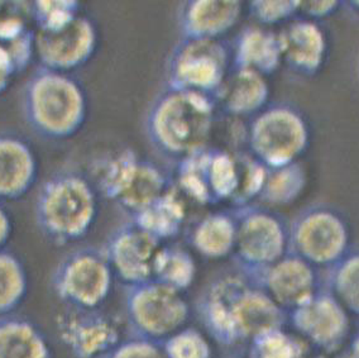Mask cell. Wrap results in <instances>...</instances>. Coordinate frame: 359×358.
Here are the masks:
<instances>
[{"label":"cell","instance_id":"obj_18","mask_svg":"<svg viewBox=\"0 0 359 358\" xmlns=\"http://www.w3.org/2000/svg\"><path fill=\"white\" fill-rule=\"evenodd\" d=\"M244 4L237 0H190L177 14L181 39H222L242 17Z\"/></svg>","mask_w":359,"mask_h":358},{"label":"cell","instance_id":"obj_13","mask_svg":"<svg viewBox=\"0 0 359 358\" xmlns=\"http://www.w3.org/2000/svg\"><path fill=\"white\" fill-rule=\"evenodd\" d=\"M162 244L128 220L110 234L103 251L116 280L130 288L154 280V263Z\"/></svg>","mask_w":359,"mask_h":358},{"label":"cell","instance_id":"obj_23","mask_svg":"<svg viewBox=\"0 0 359 358\" xmlns=\"http://www.w3.org/2000/svg\"><path fill=\"white\" fill-rule=\"evenodd\" d=\"M0 358H53V352L34 321L11 314L0 317Z\"/></svg>","mask_w":359,"mask_h":358},{"label":"cell","instance_id":"obj_20","mask_svg":"<svg viewBox=\"0 0 359 358\" xmlns=\"http://www.w3.org/2000/svg\"><path fill=\"white\" fill-rule=\"evenodd\" d=\"M271 88L267 77L250 70L231 69L217 104L224 114L231 118H252L269 105Z\"/></svg>","mask_w":359,"mask_h":358},{"label":"cell","instance_id":"obj_34","mask_svg":"<svg viewBox=\"0 0 359 358\" xmlns=\"http://www.w3.org/2000/svg\"><path fill=\"white\" fill-rule=\"evenodd\" d=\"M104 358H166L160 343L135 337L122 340Z\"/></svg>","mask_w":359,"mask_h":358},{"label":"cell","instance_id":"obj_4","mask_svg":"<svg viewBox=\"0 0 359 358\" xmlns=\"http://www.w3.org/2000/svg\"><path fill=\"white\" fill-rule=\"evenodd\" d=\"M200 312L212 338L225 345L278 329L281 320L275 301L233 276L212 284L203 298Z\"/></svg>","mask_w":359,"mask_h":358},{"label":"cell","instance_id":"obj_35","mask_svg":"<svg viewBox=\"0 0 359 358\" xmlns=\"http://www.w3.org/2000/svg\"><path fill=\"white\" fill-rule=\"evenodd\" d=\"M337 286L346 300L359 307V255L348 258L340 266L337 274Z\"/></svg>","mask_w":359,"mask_h":358},{"label":"cell","instance_id":"obj_2","mask_svg":"<svg viewBox=\"0 0 359 358\" xmlns=\"http://www.w3.org/2000/svg\"><path fill=\"white\" fill-rule=\"evenodd\" d=\"M217 110L215 98L166 88L148 109V141L163 157L182 160L209 146Z\"/></svg>","mask_w":359,"mask_h":358},{"label":"cell","instance_id":"obj_7","mask_svg":"<svg viewBox=\"0 0 359 358\" xmlns=\"http://www.w3.org/2000/svg\"><path fill=\"white\" fill-rule=\"evenodd\" d=\"M231 67V45L223 39H180L167 60L166 88L217 100Z\"/></svg>","mask_w":359,"mask_h":358},{"label":"cell","instance_id":"obj_39","mask_svg":"<svg viewBox=\"0 0 359 358\" xmlns=\"http://www.w3.org/2000/svg\"><path fill=\"white\" fill-rule=\"evenodd\" d=\"M13 236V219L11 213L0 200V250H4Z\"/></svg>","mask_w":359,"mask_h":358},{"label":"cell","instance_id":"obj_12","mask_svg":"<svg viewBox=\"0 0 359 358\" xmlns=\"http://www.w3.org/2000/svg\"><path fill=\"white\" fill-rule=\"evenodd\" d=\"M346 223L327 206L309 208L290 230L294 253L310 265H325L338 260L346 248Z\"/></svg>","mask_w":359,"mask_h":358},{"label":"cell","instance_id":"obj_32","mask_svg":"<svg viewBox=\"0 0 359 358\" xmlns=\"http://www.w3.org/2000/svg\"><path fill=\"white\" fill-rule=\"evenodd\" d=\"M248 12L258 26L269 28L296 18L299 1H250Z\"/></svg>","mask_w":359,"mask_h":358},{"label":"cell","instance_id":"obj_9","mask_svg":"<svg viewBox=\"0 0 359 358\" xmlns=\"http://www.w3.org/2000/svg\"><path fill=\"white\" fill-rule=\"evenodd\" d=\"M116 276L103 248L71 251L52 274V288L69 309L100 310L109 299Z\"/></svg>","mask_w":359,"mask_h":358},{"label":"cell","instance_id":"obj_31","mask_svg":"<svg viewBox=\"0 0 359 358\" xmlns=\"http://www.w3.org/2000/svg\"><path fill=\"white\" fill-rule=\"evenodd\" d=\"M255 354L256 358H306L302 342L278 329L256 337Z\"/></svg>","mask_w":359,"mask_h":358},{"label":"cell","instance_id":"obj_29","mask_svg":"<svg viewBox=\"0 0 359 358\" xmlns=\"http://www.w3.org/2000/svg\"><path fill=\"white\" fill-rule=\"evenodd\" d=\"M37 31L43 33H56L70 26L81 14V4L75 0L57 1H33L29 4Z\"/></svg>","mask_w":359,"mask_h":358},{"label":"cell","instance_id":"obj_17","mask_svg":"<svg viewBox=\"0 0 359 358\" xmlns=\"http://www.w3.org/2000/svg\"><path fill=\"white\" fill-rule=\"evenodd\" d=\"M39 159L31 142L12 131L0 132V200L26 197L39 179Z\"/></svg>","mask_w":359,"mask_h":358},{"label":"cell","instance_id":"obj_1","mask_svg":"<svg viewBox=\"0 0 359 358\" xmlns=\"http://www.w3.org/2000/svg\"><path fill=\"white\" fill-rule=\"evenodd\" d=\"M100 194L89 173L58 168L39 186L34 217L39 232L55 246L76 244L89 234L100 211Z\"/></svg>","mask_w":359,"mask_h":358},{"label":"cell","instance_id":"obj_26","mask_svg":"<svg viewBox=\"0 0 359 358\" xmlns=\"http://www.w3.org/2000/svg\"><path fill=\"white\" fill-rule=\"evenodd\" d=\"M196 263L193 255L176 244H163L154 263V280L180 293L195 281Z\"/></svg>","mask_w":359,"mask_h":358},{"label":"cell","instance_id":"obj_40","mask_svg":"<svg viewBox=\"0 0 359 358\" xmlns=\"http://www.w3.org/2000/svg\"><path fill=\"white\" fill-rule=\"evenodd\" d=\"M3 8H4V3H3V1H0V13H1V11H3Z\"/></svg>","mask_w":359,"mask_h":358},{"label":"cell","instance_id":"obj_5","mask_svg":"<svg viewBox=\"0 0 359 358\" xmlns=\"http://www.w3.org/2000/svg\"><path fill=\"white\" fill-rule=\"evenodd\" d=\"M104 198L132 218L172 186V179L157 164L123 148L97 160L89 173Z\"/></svg>","mask_w":359,"mask_h":358},{"label":"cell","instance_id":"obj_14","mask_svg":"<svg viewBox=\"0 0 359 358\" xmlns=\"http://www.w3.org/2000/svg\"><path fill=\"white\" fill-rule=\"evenodd\" d=\"M99 29L93 18L80 14L76 20L56 33L36 32V58L39 66L70 74L81 69L95 56Z\"/></svg>","mask_w":359,"mask_h":358},{"label":"cell","instance_id":"obj_11","mask_svg":"<svg viewBox=\"0 0 359 358\" xmlns=\"http://www.w3.org/2000/svg\"><path fill=\"white\" fill-rule=\"evenodd\" d=\"M237 239L234 256L247 271L264 272L280 261L290 244V233L283 219L259 206L245 205L234 209Z\"/></svg>","mask_w":359,"mask_h":358},{"label":"cell","instance_id":"obj_16","mask_svg":"<svg viewBox=\"0 0 359 358\" xmlns=\"http://www.w3.org/2000/svg\"><path fill=\"white\" fill-rule=\"evenodd\" d=\"M278 33L283 65L296 75L314 77L327 64L329 39L316 20L296 17Z\"/></svg>","mask_w":359,"mask_h":358},{"label":"cell","instance_id":"obj_19","mask_svg":"<svg viewBox=\"0 0 359 358\" xmlns=\"http://www.w3.org/2000/svg\"><path fill=\"white\" fill-rule=\"evenodd\" d=\"M231 67L263 77L273 75L283 65L278 33L267 27H244L231 45Z\"/></svg>","mask_w":359,"mask_h":358},{"label":"cell","instance_id":"obj_24","mask_svg":"<svg viewBox=\"0 0 359 358\" xmlns=\"http://www.w3.org/2000/svg\"><path fill=\"white\" fill-rule=\"evenodd\" d=\"M190 244L201 256L219 260L234 252L237 219L234 211H212L198 220L190 232Z\"/></svg>","mask_w":359,"mask_h":358},{"label":"cell","instance_id":"obj_27","mask_svg":"<svg viewBox=\"0 0 359 358\" xmlns=\"http://www.w3.org/2000/svg\"><path fill=\"white\" fill-rule=\"evenodd\" d=\"M308 184L306 168L300 161L277 168H267L258 200L269 205H289L302 195Z\"/></svg>","mask_w":359,"mask_h":358},{"label":"cell","instance_id":"obj_22","mask_svg":"<svg viewBox=\"0 0 359 358\" xmlns=\"http://www.w3.org/2000/svg\"><path fill=\"white\" fill-rule=\"evenodd\" d=\"M187 218V201L172 184L162 197L129 220L146 230L161 244H166L180 236Z\"/></svg>","mask_w":359,"mask_h":358},{"label":"cell","instance_id":"obj_8","mask_svg":"<svg viewBox=\"0 0 359 358\" xmlns=\"http://www.w3.org/2000/svg\"><path fill=\"white\" fill-rule=\"evenodd\" d=\"M238 154L208 147L176 162L173 185L184 198L199 205L234 203L239 190Z\"/></svg>","mask_w":359,"mask_h":358},{"label":"cell","instance_id":"obj_42","mask_svg":"<svg viewBox=\"0 0 359 358\" xmlns=\"http://www.w3.org/2000/svg\"><path fill=\"white\" fill-rule=\"evenodd\" d=\"M358 70H359V67H358Z\"/></svg>","mask_w":359,"mask_h":358},{"label":"cell","instance_id":"obj_33","mask_svg":"<svg viewBox=\"0 0 359 358\" xmlns=\"http://www.w3.org/2000/svg\"><path fill=\"white\" fill-rule=\"evenodd\" d=\"M1 46L11 58L15 75H20L31 66L36 56V32L29 28L20 39Z\"/></svg>","mask_w":359,"mask_h":358},{"label":"cell","instance_id":"obj_41","mask_svg":"<svg viewBox=\"0 0 359 358\" xmlns=\"http://www.w3.org/2000/svg\"><path fill=\"white\" fill-rule=\"evenodd\" d=\"M357 351H358V354H359V343H358V345H357Z\"/></svg>","mask_w":359,"mask_h":358},{"label":"cell","instance_id":"obj_37","mask_svg":"<svg viewBox=\"0 0 359 358\" xmlns=\"http://www.w3.org/2000/svg\"><path fill=\"white\" fill-rule=\"evenodd\" d=\"M29 28L20 15L0 17V45H7L14 39H20Z\"/></svg>","mask_w":359,"mask_h":358},{"label":"cell","instance_id":"obj_15","mask_svg":"<svg viewBox=\"0 0 359 358\" xmlns=\"http://www.w3.org/2000/svg\"><path fill=\"white\" fill-rule=\"evenodd\" d=\"M56 329L74 358H104L123 340L119 323L100 310L67 307L56 318Z\"/></svg>","mask_w":359,"mask_h":358},{"label":"cell","instance_id":"obj_25","mask_svg":"<svg viewBox=\"0 0 359 358\" xmlns=\"http://www.w3.org/2000/svg\"><path fill=\"white\" fill-rule=\"evenodd\" d=\"M343 314L330 299H310L295 314L296 326L318 342L330 340L341 331Z\"/></svg>","mask_w":359,"mask_h":358},{"label":"cell","instance_id":"obj_38","mask_svg":"<svg viewBox=\"0 0 359 358\" xmlns=\"http://www.w3.org/2000/svg\"><path fill=\"white\" fill-rule=\"evenodd\" d=\"M15 77L13 65L8 56L7 51L3 46L0 45V95L7 91L9 85Z\"/></svg>","mask_w":359,"mask_h":358},{"label":"cell","instance_id":"obj_3","mask_svg":"<svg viewBox=\"0 0 359 358\" xmlns=\"http://www.w3.org/2000/svg\"><path fill=\"white\" fill-rule=\"evenodd\" d=\"M22 114L29 129L46 141L71 140L89 115V96L71 74L39 66L22 89Z\"/></svg>","mask_w":359,"mask_h":358},{"label":"cell","instance_id":"obj_10","mask_svg":"<svg viewBox=\"0 0 359 358\" xmlns=\"http://www.w3.org/2000/svg\"><path fill=\"white\" fill-rule=\"evenodd\" d=\"M126 309L137 337L160 345L184 329L190 315L182 293L154 280L127 288Z\"/></svg>","mask_w":359,"mask_h":358},{"label":"cell","instance_id":"obj_6","mask_svg":"<svg viewBox=\"0 0 359 358\" xmlns=\"http://www.w3.org/2000/svg\"><path fill=\"white\" fill-rule=\"evenodd\" d=\"M250 152L267 168L300 161L311 143L308 117L290 102H269L252 117L245 131Z\"/></svg>","mask_w":359,"mask_h":358},{"label":"cell","instance_id":"obj_36","mask_svg":"<svg viewBox=\"0 0 359 358\" xmlns=\"http://www.w3.org/2000/svg\"><path fill=\"white\" fill-rule=\"evenodd\" d=\"M340 7V1H299L297 15L319 22L333 15Z\"/></svg>","mask_w":359,"mask_h":358},{"label":"cell","instance_id":"obj_30","mask_svg":"<svg viewBox=\"0 0 359 358\" xmlns=\"http://www.w3.org/2000/svg\"><path fill=\"white\" fill-rule=\"evenodd\" d=\"M166 358H212L205 337L194 328H184L161 343Z\"/></svg>","mask_w":359,"mask_h":358},{"label":"cell","instance_id":"obj_28","mask_svg":"<svg viewBox=\"0 0 359 358\" xmlns=\"http://www.w3.org/2000/svg\"><path fill=\"white\" fill-rule=\"evenodd\" d=\"M29 280L20 257L0 250V317L13 314L26 300Z\"/></svg>","mask_w":359,"mask_h":358},{"label":"cell","instance_id":"obj_21","mask_svg":"<svg viewBox=\"0 0 359 358\" xmlns=\"http://www.w3.org/2000/svg\"><path fill=\"white\" fill-rule=\"evenodd\" d=\"M273 301L283 305L302 307L313 299L315 274L310 263L290 253L263 272Z\"/></svg>","mask_w":359,"mask_h":358}]
</instances>
